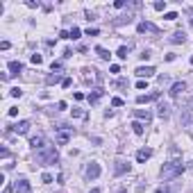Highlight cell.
I'll use <instances>...</instances> for the list:
<instances>
[{"instance_id": "obj_1", "label": "cell", "mask_w": 193, "mask_h": 193, "mask_svg": "<svg viewBox=\"0 0 193 193\" xmlns=\"http://www.w3.org/2000/svg\"><path fill=\"white\" fill-rule=\"evenodd\" d=\"M36 159L41 166H55L57 161H59V154H57V148L55 146H46L43 150L36 152Z\"/></svg>"}, {"instance_id": "obj_16", "label": "cell", "mask_w": 193, "mask_h": 193, "mask_svg": "<svg viewBox=\"0 0 193 193\" xmlns=\"http://www.w3.org/2000/svg\"><path fill=\"white\" fill-rule=\"evenodd\" d=\"M134 116H137V118H143L146 123H150V121H152V114H150L148 109H134Z\"/></svg>"}, {"instance_id": "obj_34", "label": "cell", "mask_w": 193, "mask_h": 193, "mask_svg": "<svg viewBox=\"0 0 193 193\" xmlns=\"http://www.w3.org/2000/svg\"><path fill=\"white\" fill-rule=\"evenodd\" d=\"M137 89H141V91L148 89V82H146V80H139V82H137Z\"/></svg>"}, {"instance_id": "obj_20", "label": "cell", "mask_w": 193, "mask_h": 193, "mask_svg": "<svg viewBox=\"0 0 193 193\" xmlns=\"http://www.w3.org/2000/svg\"><path fill=\"white\" fill-rule=\"evenodd\" d=\"M57 82H64V80H62V75H57V73L46 77V84H57Z\"/></svg>"}, {"instance_id": "obj_27", "label": "cell", "mask_w": 193, "mask_h": 193, "mask_svg": "<svg viewBox=\"0 0 193 193\" xmlns=\"http://www.w3.org/2000/svg\"><path fill=\"white\" fill-rule=\"evenodd\" d=\"M125 86H127V80H123V77L116 80V89H125Z\"/></svg>"}, {"instance_id": "obj_37", "label": "cell", "mask_w": 193, "mask_h": 193, "mask_svg": "<svg viewBox=\"0 0 193 193\" xmlns=\"http://www.w3.org/2000/svg\"><path fill=\"white\" fill-rule=\"evenodd\" d=\"M109 71H111V73H121V66H118V64H111Z\"/></svg>"}, {"instance_id": "obj_8", "label": "cell", "mask_w": 193, "mask_h": 193, "mask_svg": "<svg viewBox=\"0 0 193 193\" xmlns=\"http://www.w3.org/2000/svg\"><path fill=\"white\" fill-rule=\"evenodd\" d=\"M137 30L143 34V32H152V34H157L159 32V27L157 25H152V23H148V21H141L139 25H137Z\"/></svg>"}, {"instance_id": "obj_21", "label": "cell", "mask_w": 193, "mask_h": 193, "mask_svg": "<svg viewBox=\"0 0 193 193\" xmlns=\"http://www.w3.org/2000/svg\"><path fill=\"white\" fill-rule=\"evenodd\" d=\"M127 52H130V48H127V46H121V48H118V52H116V55H118L121 59H127Z\"/></svg>"}, {"instance_id": "obj_22", "label": "cell", "mask_w": 193, "mask_h": 193, "mask_svg": "<svg viewBox=\"0 0 193 193\" xmlns=\"http://www.w3.org/2000/svg\"><path fill=\"white\" fill-rule=\"evenodd\" d=\"M73 118H86V111L80 109V107H75V109H73Z\"/></svg>"}, {"instance_id": "obj_2", "label": "cell", "mask_w": 193, "mask_h": 193, "mask_svg": "<svg viewBox=\"0 0 193 193\" xmlns=\"http://www.w3.org/2000/svg\"><path fill=\"white\" fill-rule=\"evenodd\" d=\"M182 170H184V164L182 161H168V164H164V168H161V177L173 180V177L182 175Z\"/></svg>"}, {"instance_id": "obj_25", "label": "cell", "mask_w": 193, "mask_h": 193, "mask_svg": "<svg viewBox=\"0 0 193 193\" xmlns=\"http://www.w3.org/2000/svg\"><path fill=\"white\" fill-rule=\"evenodd\" d=\"M41 182H43V184H50V182H52V175H50V173H43V175H41Z\"/></svg>"}, {"instance_id": "obj_40", "label": "cell", "mask_w": 193, "mask_h": 193, "mask_svg": "<svg viewBox=\"0 0 193 193\" xmlns=\"http://www.w3.org/2000/svg\"><path fill=\"white\" fill-rule=\"evenodd\" d=\"M154 193H170V191H168V186H159V189L154 191Z\"/></svg>"}, {"instance_id": "obj_14", "label": "cell", "mask_w": 193, "mask_h": 193, "mask_svg": "<svg viewBox=\"0 0 193 193\" xmlns=\"http://www.w3.org/2000/svg\"><path fill=\"white\" fill-rule=\"evenodd\" d=\"M150 157H152V150H150V148H143V150H139V152H137V161H139V164L148 161Z\"/></svg>"}, {"instance_id": "obj_33", "label": "cell", "mask_w": 193, "mask_h": 193, "mask_svg": "<svg viewBox=\"0 0 193 193\" xmlns=\"http://www.w3.org/2000/svg\"><path fill=\"white\" fill-rule=\"evenodd\" d=\"M111 105H114V107H123V98H111Z\"/></svg>"}, {"instance_id": "obj_18", "label": "cell", "mask_w": 193, "mask_h": 193, "mask_svg": "<svg viewBox=\"0 0 193 193\" xmlns=\"http://www.w3.org/2000/svg\"><path fill=\"white\" fill-rule=\"evenodd\" d=\"M9 71H12V75H18L23 71V64L21 62H9Z\"/></svg>"}, {"instance_id": "obj_19", "label": "cell", "mask_w": 193, "mask_h": 193, "mask_svg": "<svg viewBox=\"0 0 193 193\" xmlns=\"http://www.w3.org/2000/svg\"><path fill=\"white\" fill-rule=\"evenodd\" d=\"M95 52H98V57H100V59H109V50H105V48L102 46H98V48H95Z\"/></svg>"}, {"instance_id": "obj_44", "label": "cell", "mask_w": 193, "mask_h": 193, "mask_svg": "<svg viewBox=\"0 0 193 193\" xmlns=\"http://www.w3.org/2000/svg\"><path fill=\"white\" fill-rule=\"evenodd\" d=\"M191 164H193V161H191Z\"/></svg>"}, {"instance_id": "obj_17", "label": "cell", "mask_w": 193, "mask_h": 193, "mask_svg": "<svg viewBox=\"0 0 193 193\" xmlns=\"http://www.w3.org/2000/svg\"><path fill=\"white\" fill-rule=\"evenodd\" d=\"M184 41H186V34L182 32V30L173 32V36H170V43H184Z\"/></svg>"}, {"instance_id": "obj_24", "label": "cell", "mask_w": 193, "mask_h": 193, "mask_svg": "<svg viewBox=\"0 0 193 193\" xmlns=\"http://www.w3.org/2000/svg\"><path fill=\"white\" fill-rule=\"evenodd\" d=\"M9 95H12V98H21V95H23V91L18 89V86H14V89L9 91Z\"/></svg>"}, {"instance_id": "obj_3", "label": "cell", "mask_w": 193, "mask_h": 193, "mask_svg": "<svg viewBox=\"0 0 193 193\" xmlns=\"http://www.w3.org/2000/svg\"><path fill=\"white\" fill-rule=\"evenodd\" d=\"M71 137H73V127H66V125H62L59 130H57V143H59V146H66V143L71 141Z\"/></svg>"}, {"instance_id": "obj_26", "label": "cell", "mask_w": 193, "mask_h": 193, "mask_svg": "<svg viewBox=\"0 0 193 193\" xmlns=\"http://www.w3.org/2000/svg\"><path fill=\"white\" fill-rule=\"evenodd\" d=\"M152 7L157 9V12H164V9H166V3H161V0H157V3H154Z\"/></svg>"}, {"instance_id": "obj_39", "label": "cell", "mask_w": 193, "mask_h": 193, "mask_svg": "<svg viewBox=\"0 0 193 193\" xmlns=\"http://www.w3.org/2000/svg\"><path fill=\"white\" fill-rule=\"evenodd\" d=\"M7 114H9V116H16V114H18V107H9Z\"/></svg>"}, {"instance_id": "obj_23", "label": "cell", "mask_w": 193, "mask_h": 193, "mask_svg": "<svg viewBox=\"0 0 193 193\" xmlns=\"http://www.w3.org/2000/svg\"><path fill=\"white\" fill-rule=\"evenodd\" d=\"M132 130H134V134H143V125H141L139 121H134V123H132Z\"/></svg>"}, {"instance_id": "obj_29", "label": "cell", "mask_w": 193, "mask_h": 193, "mask_svg": "<svg viewBox=\"0 0 193 193\" xmlns=\"http://www.w3.org/2000/svg\"><path fill=\"white\" fill-rule=\"evenodd\" d=\"M98 27H89V30H86V36H98Z\"/></svg>"}, {"instance_id": "obj_13", "label": "cell", "mask_w": 193, "mask_h": 193, "mask_svg": "<svg viewBox=\"0 0 193 193\" xmlns=\"http://www.w3.org/2000/svg\"><path fill=\"white\" fill-rule=\"evenodd\" d=\"M114 170H116V175L130 173V164H127V161H123V159H118V161H116V166H114Z\"/></svg>"}, {"instance_id": "obj_9", "label": "cell", "mask_w": 193, "mask_h": 193, "mask_svg": "<svg viewBox=\"0 0 193 193\" xmlns=\"http://www.w3.org/2000/svg\"><path fill=\"white\" fill-rule=\"evenodd\" d=\"M30 146L34 148V152H39V150H43V148H46V139L41 137V134H36V137L30 139Z\"/></svg>"}, {"instance_id": "obj_32", "label": "cell", "mask_w": 193, "mask_h": 193, "mask_svg": "<svg viewBox=\"0 0 193 193\" xmlns=\"http://www.w3.org/2000/svg\"><path fill=\"white\" fill-rule=\"evenodd\" d=\"M68 32H71V39H80V27H73Z\"/></svg>"}, {"instance_id": "obj_35", "label": "cell", "mask_w": 193, "mask_h": 193, "mask_svg": "<svg viewBox=\"0 0 193 193\" xmlns=\"http://www.w3.org/2000/svg\"><path fill=\"white\" fill-rule=\"evenodd\" d=\"M175 18H177V12H168L166 14V21H175Z\"/></svg>"}, {"instance_id": "obj_38", "label": "cell", "mask_w": 193, "mask_h": 193, "mask_svg": "<svg viewBox=\"0 0 193 193\" xmlns=\"http://www.w3.org/2000/svg\"><path fill=\"white\" fill-rule=\"evenodd\" d=\"M25 5H27V7H32V9H34V7H39V0H36V3H34V0H27V3H25Z\"/></svg>"}, {"instance_id": "obj_12", "label": "cell", "mask_w": 193, "mask_h": 193, "mask_svg": "<svg viewBox=\"0 0 193 193\" xmlns=\"http://www.w3.org/2000/svg\"><path fill=\"white\" fill-rule=\"evenodd\" d=\"M102 95H105V89H102V86H98V89H93V91L89 93V102H91V105H95V102L102 98Z\"/></svg>"}, {"instance_id": "obj_36", "label": "cell", "mask_w": 193, "mask_h": 193, "mask_svg": "<svg viewBox=\"0 0 193 193\" xmlns=\"http://www.w3.org/2000/svg\"><path fill=\"white\" fill-rule=\"evenodd\" d=\"M71 84H73V82H71V77H64V82H62V86H64V89H68Z\"/></svg>"}, {"instance_id": "obj_15", "label": "cell", "mask_w": 193, "mask_h": 193, "mask_svg": "<svg viewBox=\"0 0 193 193\" xmlns=\"http://www.w3.org/2000/svg\"><path fill=\"white\" fill-rule=\"evenodd\" d=\"M157 116H159V118H164V121H166L168 118V116H170V107H168V105H159V107H157Z\"/></svg>"}, {"instance_id": "obj_10", "label": "cell", "mask_w": 193, "mask_h": 193, "mask_svg": "<svg viewBox=\"0 0 193 193\" xmlns=\"http://www.w3.org/2000/svg\"><path fill=\"white\" fill-rule=\"evenodd\" d=\"M134 73H137L139 77H146V80H148V77H152L154 73H157V71H154L152 68V66H139V68L137 71H134Z\"/></svg>"}, {"instance_id": "obj_43", "label": "cell", "mask_w": 193, "mask_h": 193, "mask_svg": "<svg viewBox=\"0 0 193 193\" xmlns=\"http://www.w3.org/2000/svg\"><path fill=\"white\" fill-rule=\"evenodd\" d=\"M191 64H193V55H191Z\"/></svg>"}, {"instance_id": "obj_5", "label": "cell", "mask_w": 193, "mask_h": 193, "mask_svg": "<svg viewBox=\"0 0 193 193\" xmlns=\"http://www.w3.org/2000/svg\"><path fill=\"white\" fill-rule=\"evenodd\" d=\"M159 91H152V93H146V95H139L137 98V105H148V102H154V100H159Z\"/></svg>"}, {"instance_id": "obj_28", "label": "cell", "mask_w": 193, "mask_h": 193, "mask_svg": "<svg viewBox=\"0 0 193 193\" xmlns=\"http://www.w3.org/2000/svg\"><path fill=\"white\" fill-rule=\"evenodd\" d=\"M130 21H132V18H130V16H121V18H118V21H114V23H116V25H123V23H130Z\"/></svg>"}, {"instance_id": "obj_30", "label": "cell", "mask_w": 193, "mask_h": 193, "mask_svg": "<svg viewBox=\"0 0 193 193\" xmlns=\"http://www.w3.org/2000/svg\"><path fill=\"white\" fill-rule=\"evenodd\" d=\"M30 59H32V64H36V66H39V64H41V62H43V57H41V55H32V57H30Z\"/></svg>"}, {"instance_id": "obj_41", "label": "cell", "mask_w": 193, "mask_h": 193, "mask_svg": "<svg viewBox=\"0 0 193 193\" xmlns=\"http://www.w3.org/2000/svg\"><path fill=\"white\" fill-rule=\"evenodd\" d=\"M59 36H62V39H71V32H66V30H62V32H59Z\"/></svg>"}, {"instance_id": "obj_42", "label": "cell", "mask_w": 193, "mask_h": 193, "mask_svg": "<svg viewBox=\"0 0 193 193\" xmlns=\"http://www.w3.org/2000/svg\"><path fill=\"white\" fill-rule=\"evenodd\" d=\"M89 193H100V189H91V191H89Z\"/></svg>"}, {"instance_id": "obj_31", "label": "cell", "mask_w": 193, "mask_h": 193, "mask_svg": "<svg viewBox=\"0 0 193 193\" xmlns=\"http://www.w3.org/2000/svg\"><path fill=\"white\" fill-rule=\"evenodd\" d=\"M50 71L55 73V71H62V62H52L50 64Z\"/></svg>"}, {"instance_id": "obj_7", "label": "cell", "mask_w": 193, "mask_h": 193, "mask_svg": "<svg viewBox=\"0 0 193 193\" xmlns=\"http://www.w3.org/2000/svg\"><path fill=\"white\" fill-rule=\"evenodd\" d=\"M16 193H32V186H30V182H27L25 177H21V180H16Z\"/></svg>"}, {"instance_id": "obj_11", "label": "cell", "mask_w": 193, "mask_h": 193, "mask_svg": "<svg viewBox=\"0 0 193 193\" xmlns=\"http://www.w3.org/2000/svg\"><path fill=\"white\" fill-rule=\"evenodd\" d=\"M12 130H14L16 134H27V132H30V121H21V123H16V125H12Z\"/></svg>"}, {"instance_id": "obj_6", "label": "cell", "mask_w": 193, "mask_h": 193, "mask_svg": "<svg viewBox=\"0 0 193 193\" xmlns=\"http://www.w3.org/2000/svg\"><path fill=\"white\" fill-rule=\"evenodd\" d=\"M86 177H89V180H98L100 177V164L91 161L89 166H86Z\"/></svg>"}, {"instance_id": "obj_4", "label": "cell", "mask_w": 193, "mask_h": 193, "mask_svg": "<svg viewBox=\"0 0 193 193\" xmlns=\"http://www.w3.org/2000/svg\"><path fill=\"white\" fill-rule=\"evenodd\" d=\"M184 91H186V84H184V82H175V84L170 86V91H168V95H170L173 100H175V98H180V95L184 93Z\"/></svg>"}]
</instances>
